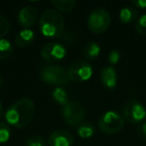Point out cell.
Segmentation results:
<instances>
[{"label": "cell", "mask_w": 146, "mask_h": 146, "mask_svg": "<svg viewBox=\"0 0 146 146\" xmlns=\"http://www.w3.org/2000/svg\"><path fill=\"white\" fill-rule=\"evenodd\" d=\"M52 97L57 103L61 104L63 106L68 102V94H67V91L61 87H57L53 90Z\"/></svg>", "instance_id": "obj_19"}, {"label": "cell", "mask_w": 146, "mask_h": 146, "mask_svg": "<svg viewBox=\"0 0 146 146\" xmlns=\"http://www.w3.org/2000/svg\"><path fill=\"white\" fill-rule=\"evenodd\" d=\"M48 143L50 146H72L74 137L68 130L58 129L49 135Z\"/></svg>", "instance_id": "obj_10"}, {"label": "cell", "mask_w": 146, "mask_h": 146, "mask_svg": "<svg viewBox=\"0 0 146 146\" xmlns=\"http://www.w3.org/2000/svg\"><path fill=\"white\" fill-rule=\"evenodd\" d=\"M135 6L139 7V8H145L146 7V0H137V1H132Z\"/></svg>", "instance_id": "obj_26"}, {"label": "cell", "mask_w": 146, "mask_h": 146, "mask_svg": "<svg viewBox=\"0 0 146 146\" xmlns=\"http://www.w3.org/2000/svg\"><path fill=\"white\" fill-rule=\"evenodd\" d=\"M146 110L137 100H128L123 106V118L130 123H138L145 118Z\"/></svg>", "instance_id": "obj_8"}, {"label": "cell", "mask_w": 146, "mask_h": 146, "mask_svg": "<svg viewBox=\"0 0 146 146\" xmlns=\"http://www.w3.org/2000/svg\"><path fill=\"white\" fill-rule=\"evenodd\" d=\"M10 30V23L5 16L0 14V39H2Z\"/></svg>", "instance_id": "obj_22"}, {"label": "cell", "mask_w": 146, "mask_h": 146, "mask_svg": "<svg viewBox=\"0 0 146 146\" xmlns=\"http://www.w3.org/2000/svg\"><path fill=\"white\" fill-rule=\"evenodd\" d=\"M100 79L103 86L107 89H114L117 84V73L113 66L104 67L100 73Z\"/></svg>", "instance_id": "obj_12"}, {"label": "cell", "mask_w": 146, "mask_h": 146, "mask_svg": "<svg viewBox=\"0 0 146 146\" xmlns=\"http://www.w3.org/2000/svg\"><path fill=\"white\" fill-rule=\"evenodd\" d=\"M43 82L50 85H65L69 82L67 71L58 65H47L40 72Z\"/></svg>", "instance_id": "obj_4"}, {"label": "cell", "mask_w": 146, "mask_h": 146, "mask_svg": "<svg viewBox=\"0 0 146 146\" xmlns=\"http://www.w3.org/2000/svg\"><path fill=\"white\" fill-rule=\"evenodd\" d=\"M137 132H138V135L140 136V138H142L143 140H146V122L145 123H142L139 126Z\"/></svg>", "instance_id": "obj_25"}, {"label": "cell", "mask_w": 146, "mask_h": 146, "mask_svg": "<svg viewBox=\"0 0 146 146\" xmlns=\"http://www.w3.org/2000/svg\"><path fill=\"white\" fill-rule=\"evenodd\" d=\"M138 16V11L134 7H124L120 10L119 17L123 23H129L136 20Z\"/></svg>", "instance_id": "obj_16"}, {"label": "cell", "mask_w": 146, "mask_h": 146, "mask_svg": "<svg viewBox=\"0 0 146 146\" xmlns=\"http://www.w3.org/2000/svg\"><path fill=\"white\" fill-rule=\"evenodd\" d=\"M2 85V77H1V76H0V86Z\"/></svg>", "instance_id": "obj_28"}, {"label": "cell", "mask_w": 146, "mask_h": 146, "mask_svg": "<svg viewBox=\"0 0 146 146\" xmlns=\"http://www.w3.org/2000/svg\"><path fill=\"white\" fill-rule=\"evenodd\" d=\"M64 121L69 126H79L83 123L86 112L83 105L78 101H68L62 109Z\"/></svg>", "instance_id": "obj_3"}, {"label": "cell", "mask_w": 146, "mask_h": 146, "mask_svg": "<svg viewBox=\"0 0 146 146\" xmlns=\"http://www.w3.org/2000/svg\"><path fill=\"white\" fill-rule=\"evenodd\" d=\"M111 23V16L104 8H96L88 16V28L93 33H102L108 29Z\"/></svg>", "instance_id": "obj_6"}, {"label": "cell", "mask_w": 146, "mask_h": 146, "mask_svg": "<svg viewBox=\"0 0 146 146\" xmlns=\"http://www.w3.org/2000/svg\"><path fill=\"white\" fill-rule=\"evenodd\" d=\"M13 46L6 39H0V60L6 59L12 54Z\"/></svg>", "instance_id": "obj_18"}, {"label": "cell", "mask_w": 146, "mask_h": 146, "mask_svg": "<svg viewBox=\"0 0 146 146\" xmlns=\"http://www.w3.org/2000/svg\"><path fill=\"white\" fill-rule=\"evenodd\" d=\"M10 137V128L5 122H0V144L8 141Z\"/></svg>", "instance_id": "obj_21"}, {"label": "cell", "mask_w": 146, "mask_h": 146, "mask_svg": "<svg viewBox=\"0 0 146 146\" xmlns=\"http://www.w3.org/2000/svg\"><path fill=\"white\" fill-rule=\"evenodd\" d=\"M34 103L28 97H22L15 101L5 114L6 121L17 128L28 125L34 116Z\"/></svg>", "instance_id": "obj_1"}, {"label": "cell", "mask_w": 146, "mask_h": 146, "mask_svg": "<svg viewBox=\"0 0 146 146\" xmlns=\"http://www.w3.org/2000/svg\"><path fill=\"white\" fill-rule=\"evenodd\" d=\"M145 118H146V115H145Z\"/></svg>", "instance_id": "obj_29"}, {"label": "cell", "mask_w": 146, "mask_h": 146, "mask_svg": "<svg viewBox=\"0 0 146 146\" xmlns=\"http://www.w3.org/2000/svg\"><path fill=\"white\" fill-rule=\"evenodd\" d=\"M51 4L57 11L70 12L75 8L76 1L75 0H53L51 1Z\"/></svg>", "instance_id": "obj_15"}, {"label": "cell", "mask_w": 146, "mask_h": 146, "mask_svg": "<svg viewBox=\"0 0 146 146\" xmlns=\"http://www.w3.org/2000/svg\"><path fill=\"white\" fill-rule=\"evenodd\" d=\"M84 57L86 59H95L96 57H98V55L100 54V46L95 42H87L83 47V50H82Z\"/></svg>", "instance_id": "obj_14"}, {"label": "cell", "mask_w": 146, "mask_h": 146, "mask_svg": "<svg viewBox=\"0 0 146 146\" xmlns=\"http://www.w3.org/2000/svg\"><path fill=\"white\" fill-rule=\"evenodd\" d=\"M65 20L56 9H47L41 15L39 27L43 35L51 38L60 37L64 32Z\"/></svg>", "instance_id": "obj_2"}, {"label": "cell", "mask_w": 146, "mask_h": 146, "mask_svg": "<svg viewBox=\"0 0 146 146\" xmlns=\"http://www.w3.org/2000/svg\"><path fill=\"white\" fill-rule=\"evenodd\" d=\"M26 146H46L47 142L43 137L39 135H33L27 138L26 142H25Z\"/></svg>", "instance_id": "obj_20"}, {"label": "cell", "mask_w": 146, "mask_h": 146, "mask_svg": "<svg viewBox=\"0 0 146 146\" xmlns=\"http://www.w3.org/2000/svg\"><path fill=\"white\" fill-rule=\"evenodd\" d=\"M92 67L87 61L76 60L72 62L67 70L69 80L73 82H82L88 80L92 75Z\"/></svg>", "instance_id": "obj_7"}, {"label": "cell", "mask_w": 146, "mask_h": 146, "mask_svg": "<svg viewBox=\"0 0 146 146\" xmlns=\"http://www.w3.org/2000/svg\"><path fill=\"white\" fill-rule=\"evenodd\" d=\"M66 55V49L62 44L57 42H49L41 49V57L47 62H56L63 59Z\"/></svg>", "instance_id": "obj_9"}, {"label": "cell", "mask_w": 146, "mask_h": 146, "mask_svg": "<svg viewBox=\"0 0 146 146\" xmlns=\"http://www.w3.org/2000/svg\"><path fill=\"white\" fill-rule=\"evenodd\" d=\"M135 29L139 34L146 35V14L140 16L135 24Z\"/></svg>", "instance_id": "obj_23"}, {"label": "cell", "mask_w": 146, "mask_h": 146, "mask_svg": "<svg viewBox=\"0 0 146 146\" xmlns=\"http://www.w3.org/2000/svg\"><path fill=\"white\" fill-rule=\"evenodd\" d=\"M38 11L34 6L26 5L18 13V21L23 27H30L36 22Z\"/></svg>", "instance_id": "obj_11"}, {"label": "cell", "mask_w": 146, "mask_h": 146, "mask_svg": "<svg viewBox=\"0 0 146 146\" xmlns=\"http://www.w3.org/2000/svg\"><path fill=\"white\" fill-rule=\"evenodd\" d=\"M34 32L31 29H23L15 37V44L19 47H26L34 41Z\"/></svg>", "instance_id": "obj_13"}, {"label": "cell", "mask_w": 146, "mask_h": 146, "mask_svg": "<svg viewBox=\"0 0 146 146\" xmlns=\"http://www.w3.org/2000/svg\"><path fill=\"white\" fill-rule=\"evenodd\" d=\"M77 132L80 137L89 138L95 133V126L89 122H83L77 128Z\"/></svg>", "instance_id": "obj_17"}, {"label": "cell", "mask_w": 146, "mask_h": 146, "mask_svg": "<svg viewBox=\"0 0 146 146\" xmlns=\"http://www.w3.org/2000/svg\"><path fill=\"white\" fill-rule=\"evenodd\" d=\"M124 118L116 111H107L100 117L98 127L106 134H115L119 132L124 126Z\"/></svg>", "instance_id": "obj_5"}, {"label": "cell", "mask_w": 146, "mask_h": 146, "mask_svg": "<svg viewBox=\"0 0 146 146\" xmlns=\"http://www.w3.org/2000/svg\"><path fill=\"white\" fill-rule=\"evenodd\" d=\"M2 115H3V107L1 105V102H0V118L2 117Z\"/></svg>", "instance_id": "obj_27"}, {"label": "cell", "mask_w": 146, "mask_h": 146, "mask_svg": "<svg viewBox=\"0 0 146 146\" xmlns=\"http://www.w3.org/2000/svg\"><path fill=\"white\" fill-rule=\"evenodd\" d=\"M120 60V54L118 51L116 50H112L111 52L109 53V62L111 64H116L118 63Z\"/></svg>", "instance_id": "obj_24"}]
</instances>
